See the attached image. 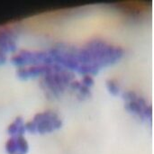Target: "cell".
Here are the masks:
<instances>
[{"mask_svg":"<svg viewBox=\"0 0 154 154\" xmlns=\"http://www.w3.org/2000/svg\"><path fill=\"white\" fill-rule=\"evenodd\" d=\"M15 49L14 41L12 39L10 33H0V50L1 51H12Z\"/></svg>","mask_w":154,"mask_h":154,"instance_id":"3957f363","label":"cell"},{"mask_svg":"<svg viewBox=\"0 0 154 154\" xmlns=\"http://www.w3.org/2000/svg\"><path fill=\"white\" fill-rule=\"evenodd\" d=\"M25 130L26 128L23 123V119L21 117H18L16 118L15 121L13 122L8 127V133L12 135L13 137H17V136H21L25 132Z\"/></svg>","mask_w":154,"mask_h":154,"instance_id":"277c9868","label":"cell"},{"mask_svg":"<svg viewBox=\"0 0 154 154\" xmlns=\"http://www.w3.org/2000/svg\"><path fill=\"white\" fill-rule=\"evenodd\" d=\"M60 125V122L56 117V114L50 112H45L34 116L32 121L25 125V128L30 132L44 133L58 128Z\"/></svg>","mask_w":154,"mask_h":154,"instance_id":"6da1fadb","label":"cell"},{"mask_svg":"<svg viewBox=\"0 0 154 154\" xmlns=\"http://www.w3.org/2000/svg\"><path fill=\"white\" fill-rule=\"evenodd\" d=\"M6 149L7 152L11 154H15L16 152L24 154L28 150V143L22 136L12 137L10 140H8Z\"/></svg>","mask_w":154,"mask_h":154,"instance_id":"7a4b0ae2","label":"cell"},{"mask_svg":"<svg viewBox=\"0 0 154 154\" xmlns=\"http://www.w3.org/2000/svg\"><path fill=\"white\" fill-rule=\"evenodd\" d=\"M5 60H6V56H5V54H4L3 51L0 50V64L4 63Z\"/></svg>","mask_w":154,"mask_h":154,"instance_id":"5b68a950","label":"cell"}]
</instances>
